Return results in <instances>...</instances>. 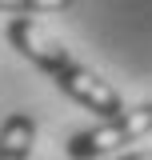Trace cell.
I'll return each instance as SVG.
<instances>
[{"mask_svg":"<svg viewBox=\"0 0 152 160\" xmlns=\"http://www.w3.org/2000/svg\"><path fill=\"white\" fill-rule=\"evenodd\" d=\"M148 132H152V104H140V108H128V112L120 108L116 116H104L100 124L76 132L64 144V152H68V160H96V156L116 152L120 144H132V140L148 136Z\"/></svg>","mask_w":152,"mask_h":160,"instance_id":"1","label":"cell"},{"mask_svg":"<svg viewBox=\"0 0 152 160\" xmlns=\"http://www.w3.org/2000/svg\"><path fill=\"white\" fill-rule=\"evenodd\" d=\"M8 40H12V48H16L20 56H28L36 68H44L48 76H56L60 68H68V64L76 60L48 28H40L36 20H28V16H16L12 24H8Z\"/></svg>","mask_w":152,"mask_h":160,"instance_id":"2","label":"cell"},{"mask_svg":"<svg viewBox=\"0 0 152 160\" xmlns=\"http://www.w3.org/2000/svg\"><path fill=\"white\" fill-rule=\"evenodd\" d=\"M36 140V120L28 112H12L0 124V160H28Z\"/></svg>","mask_w":152,"mask_h":160,"instance_id":"3","label":"cell"},{"mask_svg":"<svg viewBox=\"0 0 152 160\" xmlns=\"http://www.w3.org/2000/svg\"><path fill=\"white\" fill-rule=\"evenodd\" d=\"M72 0H0V12H64Z\"/></svg>","mask_w":152,"mask_h":160,"instance_id":"4","label":"cell"},{"mask_svg":"<svg viewBox=\"0 0 152 160\" xmlns=\"http://www.w3.org/2000/svg\"><path fill=\"white\" fill-rule=\"evenodd\" d=\"M120 160H152V148H140V152H124Z\"/></svg>","mask_w":152,"mask_h":160,"instance_id":"5","label":"cell"}]
</instances>
